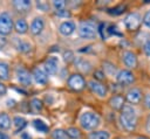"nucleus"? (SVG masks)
Masks as SVG:
<instances>
[{
  "label": "nucleus",
  "instance_id": "f257e3e1",
  "mask_svg": "<svg viewBox=\"0 0 150 139\" xmlns=\"http://www.w3.org/2000/svg\"><path fill=\"white\" fill-rule=\"evenodd\" d=\"M121 123L122 125L128 130V131H132L136 127V121H137V117H136V112L132 109V106L130 105H124V107L122 109V113H121Z\"/></svg>",
  "mask_w": 150,
  "mask_h": 139
},
{
  "label": "nucleus",
  "instance_id": "f03ea898",
  "mask_svg": "<svg viewBox=\"0 0 150 139\" xmlns=\"http://www.w3.org/2000/svg\"><path fill=\"white\" fill-rule=\"evenodd\" d=\"M80 124L86 130H94L100 124V117L94 112H84L80 117Z\"/></svg>",
  "mask_w": 150,
  "mask_h": 139
},
{
  "label": "nucleus",
  "instance_id": "7ed1b4c3",
  "mask_svg": "<svg viewBox=\"0 0 150 139\" xmlns=\"http://www.w3.org/2000/svg\"><path fill=\"white\" fill-rule=\"evenodd\" d=\"M79 34L83 39H94L96 35V27L91 21H82L79 27Z\"/></svg>",
  "mask_w": 150,
  "mask_h": 139
},
{
  "label": "nucleus",
  "instance_id": "20e7f679",
  "mask_svg": "<svg viewBox=\"0 0 150 139\" xmlns=\"http://www.w3.org/2000/svg\"><path fill=\"white\" fill-rule=\"evenodd\" d=\"M141 22H142L141 16L137 13H130L124 19V26L129 30H137L141 26Z\"/></svg>",
  "mask_w": 150,
  "mask_h": 139
},
{
  "label": "nucleus",
  "instance_id": "39448f33",
  "mask_svg": "<svg viewBox=\"0 0 150 139\" xmlns=\"http://www.w3.org/2000/svg\"><path fill=\"white\" fill-rule=\"evenodd\" d=\"M12 28H13V21H12V18L9 16V14L8 13L0 14V34L7 35L11 33Z\"/></svg>",
  "mask_w": 150,
  "mask_h": 139
},
{
  "label": "nucleus",
  "instance_id": "423d86ee",
  "mask_svg": "<svg viewBox=\"0 0 150 139\" xmlns=\"http://www.w3.org/2000/svg\"><path fill=\"white\" fill-rule=\"evenodd\" d=\"M68 85H69L70 89L79 91V90L83 89V86H84V79H83V77H82L81 75L74 74V75H71V76L69 77V79H68Z\"/></svg>",
  "mask_w": 150,
  "mask_h": 139
},
{
  "label": "nucleus",
  "instance_id": "0eeeda50",
  "mask_svg": "<svg viewBox=\"0 0 150 139\" xmlns=\"http://www.w3.org/2000/svg\"><path fill=\"white\" fill-rule=\"evenodd\" d=\"M117 82L122 85H128V84H131L134 81H135V77L132 75V72H130L129 70H121L117 76Z\"/></svg>",
  "mask_w": 150,
  "mask_h": 139
},
{
  "label": "nucleus",
  "instance_id": "6e6552de",
  "mask_svg": "<svg viewBox=\"0 0 150 139\" xmlns=\"http://www.w3.org/2000/svg\"><path fill=\"white\" fill-rule=\"evenodd\" d=\"M88 85H89V88L91 89V91L93 92H95L96 95H98L100 97H103V96H105V93H107V88H105V85H103L102 83H100L98 81H89L88 82Z\"/></svg>",
  "mask_w": 150,
  "mask_h": 139
},
{
  "label": "nucleus",
  "instance_id": "1a4fd4ad",
  "mask_svg": "<svg viewBox=\"0 0 150 139\" xmlns=\"http://www.w3.org/2000/svg\"><path fill=\"white\" fill-rule=\"evenodd\" d=\"M57 63H59V61H57L56 57H54V56L48 57V58L46 60L45 64H43L46 74H49V75L55 74V72L57 71Z\"/></svg>",
  "mask_w": 150,
  "mask_h": 139
},
{
  "label": "nucleus",
  "instance_id": "9d476101",
  "mask_svg": "<svg viewBox=\"0 0 150 139\" xmlns=\"http://www.w3.org/2000/svg\"><path fill=\"white\" fill-rule=\"evenodd\" d=\"M16 76H18V81L21 83V84H25V85H28L32 83V76L29 75V72L21 68V67H18L16 68Z\"/></svg>",
  "mask_w": 150,
  "mask_h": 139
},
{
  "label": "nucleus",
  "instance_id": "9b49d317",
  "mask_svg": "<svg viewBox=\"0 0 150 139\" xmlns=\"http://www.w3.org/2000/svg\"><path fill=\"white\" fill-rule=\"evenodd\" d=\"M141 99H142V92H141L139 89L134 88V89H131V90L128 91V93H127V100L129 103H131V104H138L141 102Z\"/></svg>",
  "mask_w": 150,
  "mask_h": 139
},
{
  "label": "nucleus",
  "instance_id": "f8f14e48",
  "mask_svg": "<svg viewBox=\"0 0 150 139\" xmlns=\"http://www.w3.org/2000/svg\"><path fill=\"white\" fill-rule=\"evenodd\" d=\"M123 62L128 68H135L137 65V57L131 51H124L123 53Z\"/></svg>",
  "mask_w": 150,
  "mask_h": 139
},
{
  "label": "nucleus",
  "instance_id": "ddd939ff",
  "mask_svg": "<svg viewBox=\"0 0 150 139\" xmlns=\"http://www.w3.org/2000/svg\"><path fill=\"white\" fill-rule=\"evenodd\" d=\"M59 30H60V33H61L62 35L68 36V35H70V34L75 30V25H74V22H71V21L62 22V23L60 25V27H59Z\"/></svg>",
  "mask_w": 150,
  "mask_h": 139
},
{
  "label": "nucleus",
  "instance_id": "4468645a",
  "mask_svg": "<svg viewBox=\"0 0 150 139\" xmlns=\"http://www.w3.org/2000/svg\"><path fill=\"white\" fill-rule=\"evenodd\" d=\"M33 76H34L35 81H36L38 83H40V84H46L47 81H48L47 74H46L43 70H41L40 68H34V70H33Z\"/></svg>",
  "mask_w": 150,
  "mask_h": 139
},
{
  "label": "nucleus",
  "instance_id": "2eb2a0df",
  "mask_svg": "<svg viewBox=\"0 0 150 139\" xmlns=\"http://www.w3.org/2000/svg\"><path fill=\"white\" fill-rule=\"evenodd\" d=\"M42 29H43V20L41 18H35L30 25V32L34 35H38L42 32Z\"/></svg>",
  "mask_w": 150,
  "mask_h": 139
},
{
  "label": "nucleus",
  "instance_id": "dca6fc26",
  "mask_svg": "<svg viewBox=\"0 0 150 139\" xmlns=\"http://www.w3.org/2000/svg\"><path fill=\"white\" fill-rule=\"evenodd\" d=\"M109 104L115 110H121V109L124 107V98L120 95H116V96L111 97V99L109 100Z\"/></svg>",
  "mask_w": 150,
  "mask_h": 139
},
{
  "label": "nucleus",
  "instance_id": "f3484780",
  "mask_svg": "<svg viewBox=\"0 0 150 139\" xmlns=\"http://www.w3.org/2000/svg\"><path fill=\"white\" fill-rule=\"evenodd\" d=\"M13 5L16 9H19L21 12H25L26 9H28L30 7V1L29 0H14Z\"/></svg>",
  "mask_w": 150,
  "mask_h": 139
},
{
  "label": "nucleus",
  "instance_id": "a211bd4d",
  "mask_svg": "<svg viewBox=\"0 0 150 139\" xmlns=\"http://www.w3.org/2000/svg\"><path fill=\"white\" fill-rule=\"evenodd\" d=\"M15 29H16V32L19 34H25L27 32V29H28V25L23 19H19L15 22Z\"/></svg>",
  "mask_w": 150,
  "mask_h": 139
},
{
  "label": "nucleus",
  "instance_id": "6ab92c4d",
  "mask_svg": "<svg viewBox=\"0 0 150 139\" xmlns=\"http://www.w3.org/2000/svg\"><path fill=\"white\" fill-rule=\"evenodd\" d=\"M109 133L107 131H96L91 132L88 135V139H109Z\"/></svg>",
  "mask_w": 150,
  "mask_h": 139
},
{
  "label": "nucleus",
  "instance_id": "aec40b11",
  "mask_svg": "<svg viewBox=\"0 0 150 139\" xmlns=\"http://www.w3.org/2000/svg\"><path fill=\"white\" fill-rule=\"evenodd\" d=\"M75 63H76V67H77L81 71H83V72H88V71L90 70V68H91L90 63H89L88 61H86V60H82V58L77 60Z\"/></svg>",
  "mask_w": 150,
  "mask_h": 139
},
{
  "label": "nucleus",
  "instance_id": "412c9836",
  "mask_svg": "<svg viewBox=\"0 0 150 139\" xmlns=\"http://www.w3.org/2000/svg\"><path fill=\"white\" fill-rule=\"evenodd\" d=\"M33 125H34L35 130L39 131V132H42V133L48 132V125L46 123H43L42 120H40V119H35L33 121Z\"/></svg>",
  "mask_w": 150,
  "mask_h": 139
},
{
  "label": "nucleus",
  "instance_id": "4be33fe9",
  "mask_svg": "<svg viewBox=\"0 0 150 139\" xmlns=\"http://www.w3.org/2000/svg\"><path fill=\"white\" fill-rule=\"evenodd\" d=\"M11 126V119L7 116V113H0V128L7 130Z\"/></svg>",
  "mask_w": 150,
  "mask_h": 139
},
{
  "label": "nucleus",
  "instance_id": "5701e85b",
  "mask_svg": "<svg viewBox=\"0 0 150 139\" xmlns=\"http://www.w3.org/2000/svg\"><path fill=\"white\" fill-rule=\"evenodd\" d=\"M29 107H30L32 112H39V111H41V109H42V103H41V100L38 99V98H33V99L30 100V103H29Z\"/></svg>",
  "mask_w": 150,
  "mask_h": 139
},
{
  "label": "nucleus",
  "instance_id": "b1692460",
  "mask_svg": "<svg viewBox=\"0 0 150 139\" xmlns=\"http://www.w3.org/2000/svg\"><path fill=\"white\" fill-rule=\"evenodd\" d=\"M13 121H14V125H15V132L21 131V130L27 125L26 120H25L22 117H15Z\"/></svg>",
  "mask_w": 150,
  "mask_h": 139
},
{
  "label": "nucleus",
  "instance_id": "393cba45",
  "mask_svg": "<svg viewBox=\"0 0 150 139\" xmlns=\"http://www.w3.org/2000/svg\"><path fill=\"white\" fill-rule=\"evenodd\" d=\"M52 137H53V139H68L67 131H63L61 128L54 130L53 133H52Z\"/></svg>",
  "mask_w": 150,
  "mask_h": 139
},
{
  "label": "nucleus",
  "instance_id": "a878e982",
  "mask_svg": "<svg viewBox=\"0 0 150 139\" xmlns=\"http://www.w3.org/2000/svg\"><path fill=\"white\" fill-rule=\"evenodd\" d=\"M125 9V5H118L116 7H112V8H109L107 12L110 14V15H120L124 12Z\"/></svg>",
  "mask_w": 150,
  "mask_h": 139
},
{
  "label": "nucleus",
  "instance_id": "bb28decb",
  "mask_svg": "<svg viewBox=\"0 0 150 139\" xmlns=\"http://www.w3.org/2000/svg\"><path fill=\"white\" fill-rule=\"evenodd\" d=\"M67 134H68V137H70L71 139H80V138H81V132H80V130L76 128V127H69V128L67 130Z\"/></svg>",
  "mask_w": 150,
  "mask_h": 139
},
{
  "label": "nucleus",
  "instance_id": "cd10ccee",
  "mask_svg": "<svg viewBox=\"0 0 150 139\" xmlns=\"http://www.w3.org/2000/svg\"><path fill=\"white\" fill-rule=\"evenodd\" d=\"M0 78L1 79L8 78V65L6 63H0Z\"/></svg>",
  "mask_w": 150,
  "mask_h": 139
},
{
  "label": "nucleus",
  "instance_id": "c85d7f7f",
  "mask_svg": "<svg viewBox=\"0 0 150 139\" xmlns=\"http://www.w3.org/2000/svg\"><path fill=\"white\" fill-rule=\"evenodd\" d=\"M18 50L22 51V53H27L30 50V44L28 42H25V41H20L18 43Z\"/></svg>",
  "mask_w": 150,
  "mask_h": 139
},
{
  "label": "nucleus",
  "instance_id": "c756f323",
  "mask_svg": "<svg viewBox=\"0 0 150 139\" xmlns=\"http://www.w3.org/2000/svg\"><path fill=\"white\" fill-rule=\"evenodd\" d=\"M53 5L56 8V11H61V9H64L66 1H63V0H55V1H53Z\"/></svg>",
  "mask_w": 150,
  "mask_h": 139
},
{
  "label": "nucleus",
  "instance_id": "7c9ffc66",
  "mask_svg": "<svg viewBox=\"0 0 150 139\" xmlns=\"http://www.w3.org/2000/svg\"><path fill=\"white\" fill-rule=\"evenodd\" d=\"M143 23H144L148 28H150V11L144 14V16H143Z\"/></svg>",
  "mask_w": 150,
  "mask_h": 139
},
{
  "label": "nucleus",
  "instance_id": "2f4dec72",
  "mask_svg": "<svg viewBox=\"0 0 150 139\" xmlns=\"http://www.w3.org/2000/svg\"><path fill=\"white\" fill-rule=\"evenodd\" d=\"M55 14H56L57 16H64V18H68V16H70V13H69V12H67L66 9L56 11V12H55Z\"/></svg>",
  "mask_w": 150,
  "mask_h": 139
},
{
  "label": "nucleus",
  "instance_id": "473e14b6",
  "mask_svg": "<svg viewBox=\"0 0 150 139\" xmlns=\"http://www.w3.org/2000/svg\"><path fill=\"white\" fill-rule=\"evenodd\" d=\"M143 49H144V53H145V55L150 56V40H149V41H146V42L144 43V46H143Z\"/></svg>",
  "mask_w": 150,
  "mask_h": 139
},
{
  "label": "nucleus",
  "instance_id": "72a5a7b5",
  "mask_svg": "<svg viewBox=\"0 0 150 139\" xmlns=\"http://www.w3.org/2000/svg\"><path fill=\"white\" fill-rule=\"evenodd\" d=\"M63 57H64V61L66 62H70L73 60V53L71 51H66L63 54Z\"/></svg>",
  "mask_w": 150,
  "mask_h": 139
},
{
  "label": "nucleus",
  "instance_id": "f704fd0d",
  "mask_svg": "<svg viewBox=\"0 0 150 139\" xmlns=\"http://www.w3.org/2000/svg\"><path fill=\"white\" fill-rule=\"evenodd\" d=\"M94 76H95V78H96L97 81H101V79L104 78V74H103L102 71H100V70H96V71L94 72Z\"/></svg>",
  "mask_w": 150,
  "mask_h": 139
},
{
  "label": "nucleus",
  "instance_id": "c9c22d12",
  "mask_svg": "<svg viewBox=\"0 0 150 139\" xmlns=\"http://www.w3.org/2000/svg\"><path fill=\"white\" fill-rule=\"evenodd\" d=\"M6 44V39L4 36H0V49H2Z\"/></svg>",
  "mask_w": 150,
  "mask_h": 139
},
{
  "label": "nucleus",
  "instance_id": "e433bc0d",
  "mask_svg": "<svg viewBox=\"0 0 150 139\" xmlns=\"http://www.w3.org/2000/svg\"><path fill=\"white\" fill-rule=\"evenodd\" d=\"M145 128H146V131L150 133V114H149V117H148V119H146V124H145Z\"/></svg>",
  "mask_w": 150,
  "mask_h": 139
},
{
  "label": "nucleus",
  "instance_id": "4c0bfd02",
  "mask_svg": "<svg viewBox=\"0 0 150 139\" xmlns=\"http://www.w3.org/2000/svg\"><path fill=\"white\" fill-rule=\"evenodd\" d=\"M144 103H145V106H146L148 109H150V95L145 97V102H144Z\"/></svg>",
  "mask_w": 150,
  "mask_h": 139
},
{
  "label": "nucleus",
  "instance_id": "58836bf2",
  "mask_svg": "<svg viewBox=\"0 0 150 139\" xmlns=\"http://www.w3.org/2000/svg\"><path fill=\"white\" fill-rule=\"evenodd\" d=\"M5 93H6V86L0 83V95H5Z\"/></svg>",
  "mask_w": 150,
  "mask_h": 139
},
{
  "label": "nucleus",
  "instance_id": "ea45409f",
  "mask_svg": "<svg viewBox=\"0 0 150 139\" xmlns=\"http://www.w3.org/2000/svg\"><path fill=\"white\" fill-rule=\"evenodd\" d=\"M0 139H9V137L7 134H5L4 132H0Z\"/></svg>",
  "mask_w": 150,
  "mask_h": 139
},
{
  "label": "nucleus",
  "instance_id": "a19ab883",
  "mask_svg": "<svg viewBox=\"0 0 150 139\" xmlns=\"http://www.w3.org/2000/svg\"><path fill=\"white\" fill-rule=\"evenodd\" d=\"M21 138H22V139H32L28 133H22V134H21Z\"/></svg>",
  "mask_w": 150,
  "mask_h": 139
},
{
  "label": "nucleus",
  "instance_id": "79ce46f5",
  "mask_svg": "<svg viewBox=\"0 0 150 139\" xmlns=\"http://www.w3.org/2000/svg\"><path fill=\"white\" fill-rule=\"evenodd\" d=\"M137 139H149V138H146V137H138Z\"/></svg>",
  "mask_w": 150,
  "mask_h": 139
}]
</instances>
